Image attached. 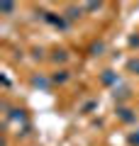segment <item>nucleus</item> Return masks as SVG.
I'll return each mask as SVG.
<instances>
[{"instance_id": "obj_8", "label": "nucleus", "mask_w": 139, "mask_h": 146, "mask_svg": "<svg viewBox=\"0 0 139 146\" xmlns=\"http://www.w3.org/2000/svg\"><path fill=\"white\" fill-rule=\"evenodd\" d=\"M51 61H54V63H66V61H68V51H63V49L54 51V54H51Z\"/></svg>"}, {"instance_id": "obj_16", "label": "nucleus", "mask_w": 139, "mask_h": 146, "mask_svg": "<svg viewBox=\"0 0 139 146\" xmlns=\"http://www.w3.org/2000/svg\"><path fill=\"white\" fill-rule=\"evenodd\" d=\"M129 46H132V49H139V34H132V36H129Z\"/></svg>"}, {"instance_id": "obj_7", "label": "nucleus", "mask_w": 139, "mask_h": 146, "mask_svg": "<svg viewBox=\"0 0 139 146\" xmlns=\"http://www.w3.org/2000/svg\"><path fill=\"white\" fill-rule=\"evenodd\" d=\"M83 10H86V7H76V5H71V7H66V12H63V15H66L68 22H73V20H78V17L83 15Z\"/></svg>"}, {"instance_id": "obj_5", "label": "nucleus", "mask_w": 139, "mask_h": 146, "mask_svg": "<svg viewBox=\"0 0 139 146\" xmlns=\"http://www.w3.org/2000/svg\"><path fill=\"white\" fill-rule=\"evenodd\" d=\"M117 117H120L122 122H127V124H129V122H134V119H137V115H134V112H132L129 107H117Z\"/></svg>"}, {"instance_id": "obj_4", "label": "nucleus", "mask_w": 139, "mask_h": 146, "mask_svg": "<svg viewBox=\"0 0 139 146\" xmlns=\"http://www.w3.org/2000/svg\"><path fill=\"white\" fill-rule=\"evenodd\" d=\"M68 78H71V73H68L66 68H61V71H56V73L51 76V83H54V85H63Z\"/></svg>"}, {"instance_id": "obj_15", "label": "nucleus", "mask_w": 139, "mask_h": 146, "mask_svg": "<svg viewBox=\"0 0 139 146\" xmlns=\"http://www.w3.org/2000/svg\"><path fill=\"white\" fill-rule=\"evenodd\" d=\"M86 10H88V12H98V10H103V3H88Z\"/></svg>"}, {"instance_id": "obj_10", "label": "nucleus", "mask_w": 139, "mask_h": 146, "mask_svg": "<svg viewBox=\"0 0 139 146\" xmlns=\"http://www.w3.org/2000/svg\"><path fill=\"white\" fill-rule=\"evenodd\" d=\"M112 98H115V100H127V98H129V88H115Z\"/></svg>"}, {"instance_id": "obj_14", "label": "nucleus", "mask_w": 139, "mask_h": 146, "mask_svg": "<svg viewBox=\"0 0 139 146\" xmlns=\"http://www.w3.org/2000/svg\"><path fill=\"white\" fill-rule=\"evenodd\" d=\"M0 12H5V15H12V12H15V5H12V3H0Z\"/></svg>"}, {"instance_id": "obj_13", "label": "nucleus", "mask_w": 139, "mask_h": 146, "mask_svg": "<svg viewBox=\"0 0 139 146\" xmlns=\"http://www.w3.org/2000/svg\"><path fill=\"white\" fill-rule=\"evenodd\" d=\"M127 144H129V146H139V129L132 131V134L127 136Z\"/></svg>"}, {"instance_id": "obj_6", "label": "nucleus", "mask_w": 139, "mask_h": 146, "mask_svg": "<svg viewBox=\"0 0 139 146\" xmlns=\"http://www.w3.org/2000/svg\"><path fill=\"white\" fill-rule=\"evenodd\" d=\"M7 119H15V122H27V115H25V110H20V107H12L10 112H7Z\"/></svg>"}, {"instance_id": "obj_3", "label": "nucleus", "mask_w": 139, "mask_h": 146, "mask_svg": "<svg viewBox=\"0 0 139 146\" xmlns=\"http://www.w3.org/2000/svg\"><path fill=\"white\" fill-rule=\"evenodd\" d=\"M32 85L39 90H49L54 83H51V78H44V76H32Z\"/></svg>"}, {"instance_id": "obj_12", "label": "nucleus", "mask_w": 139, "mask_h": 146, "mask_svg": "<svg viewBox=\"0 0 139 146\" xmlns=\"http://www.w3.org/2000/svg\"><path fill=\"white\" fill-rule=\"evenodd\" d=\"M127 71L129 73H139V58H129L127 61Z\"/></svg>"}, {"instance_id": "obj_1", "label": "nucleus", "mask_w": 139, "mask_h": 146, "mask_svg": "<svg viewBox=\"0 0 139 146\" xmlns=\"http://www.w3.org/2000/svg\"><path fill=\"white\" fill-rule=\"evenodd\" d=\"M44 22L54 25L56 29H68V20H66L63 15H56V12H46V15H44Z\"/></svg>"}, {"instance_id": "obj_2", "label": "nucleus", "mask_w": 139, "mask_h": 146, "mask_svg": "<svg viewBox=\"0 0 139 146\" xmlns=\"http://www.w3.org/2000/svg\"><path fill=\"white\" fill-rule=\"evenodd\" d=\"M100 83H103V85H115V88H117L120 76H117L115 71H103V76H100Z\"/></svg>"}, {"instance_id": "obj_11", "label": "nucleus", "mask_w": 139, "mask_h": 146, "mask_svg": "<svg viewBox=\"0 0 139 146\" xmlns=\"http://www.w3.org/2000/svg\"><path fill=\"white\" fill-rule=\"evenodd\" d=\"M95 107H98V100H90V102H86V105L81 107V112H83V115H90Z\"/></svg>"}, {"instance_id": "obj_9", "label": "nucleus", "mask_w": 139, "mask_h": 146, "mask_svg": "<svg viewBox=\"0 0 139 146\" xmlns=\"http://www.w3.org/2000/svg\"><path fill=\"white\" fill-rule=\"evenodd\" d=\"M103 51H105V42H93L90 44V54L93 56H103Z\"/></svg>"}]
</instances>
